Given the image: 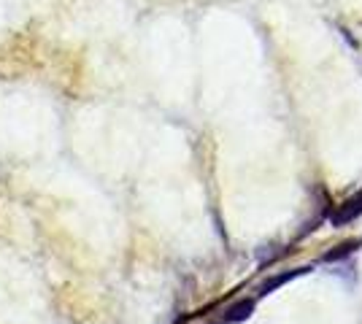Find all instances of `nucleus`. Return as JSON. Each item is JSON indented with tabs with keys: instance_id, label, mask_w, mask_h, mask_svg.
Masks as SVG:
<instances>
[]
</instances>
